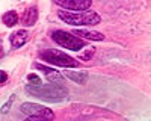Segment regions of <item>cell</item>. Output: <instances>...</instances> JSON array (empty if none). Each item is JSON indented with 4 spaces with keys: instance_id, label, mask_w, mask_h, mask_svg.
Masks as SVG:
<instances>
[{
    "instance_id": "12",
    "label": "cell",
    "mask_w": 151,
    "mask_h": 121,
    "mask_svg": "<svg viewBox=\"0 0 151 121\" xmlns=\"http://www.w3.org/2000/svg\"><path fill=\"white\" fill-rule=\"evenodd\" d=\"M27 79H29V85H30V86H38V85H41V80H40V77H38V76H35V74H30Z\"/></svg>"
},
{
    "instance_id": "10",
    "label": "cell",
    "mask_w": 151,
    "mask_h": 121,
    "mask_svg": "<svg viewBox=\"0 0 151 121\" xmlns=\"http://www.w3.org/2000/svg\"><path fill=\"white\" fill-rule=\"evenodd\" d=\"M65 74H67V77H70L71 80L77 82V83H85L86 79H88V73H85V71H80V73L68 71V73H65Z\"/></svg>"
},
{
    "instance_id": "8",
    "label": "cell",
    "mask_w": 151,
    "mask_h": 121,
    "mask_svg": "<svg viewBox=\"0 0 151 121\" xmlns=\"http://www.w3.org/2000/svg\"><path fill=\"white\" fill-rule=\"evenodd\" d=\"M74 35L76 36H82V38H85L88 41H101L104 38L103 33L95 32V30H86V29H77V30H74Z\"/></svg>"
},
{
    "instance_id": "7",
    "label": "cell",
    "mask_w": 151,
    "mask_h": 121,
    "mask_svg": "<svg viewBox=\"0 0 151 121\" xmlns=\"http://www.w3.org/2000/svg\"><path fill=\"white\" fill-rule=\"evenodd\" d=\"M27 40H29V32L24 29H20L11 35V45L14 48H20L27 42Z\"/></svg>"
},
{
    "instance_id": "6",
    "label": "cell",
    "mask_w": 151,
    "mask_h": 121,
    "mask_svg": "<svg viewBox=\"0 0 151 121\" xmlns=\"http://www.w3.org/2000/svg\"><path fill=\"white\" fill-rule=\"evenodd\" d=\"M55 5L64 8V11H74V12H83L91 8V0H55Z\"/></svg>"
},
{
    "instance_id": "5",
    "label": "cell",
    "mask_w": 151,
    "mask_h": 121,
    "mask_svg": "<svg viewBox=\"0 0 151 121\" xmlns=\"http://www.w3.org/2000/svg\"><path fill=\"white\" fill-rule=\"evenodd\" d=\"M21 112L26 114L27 117H36V118H44L47 121H52L55 118V114L52 109H48L42 104H36V103H32V102H27V103H23L21 104Z\"/></svg>"
},
{
    "instance_id": "4",
    "label": "cell",
    "mask_w": 151,
    "mask_h": 121,
    "mask_svg": "<svg viewBox=\"0 0 151 121\" xmlns=\"http://www.w3.org/2000/svg\"><path fill=\"white\" fill-rule=\"evenodd\" d=\"M52 40L60 47L68 48V50H73V52H79L80 48L85 47V41L82 38L65 30H55L52 33Z\"/></svg>"
},
{
    "instance_id": "14",
    "label": "cell",
    "mask_w": 151,
    "mask_h": 121,
    "mask_svg": "<svg viewBox=\"0 0 151 121\" xmlns=\"http://www.w3.org/2000/svg\"><path fill=\"white\" fill-rule=\"evenodd\" d=\"M6 80H8V74H6V71L0 70V83H3V82H6Z\"/></svg>"
},
{
    "instance_id": "3",
    "label": "cell",
    "mask_w": 151,
    "mask_h": 121,
    "mask_svg": "<svg viewBox=\"0 0 151 121\" xmlns=\"http://www.w3.org/2000/svg\"><path fill=\"white\" fill-rule=\"evenodd\" d=\"M40 58H41L42 60H45L47 64L58 65V67L73 68V67H77V65H79V62H77L74 58L68 56L67 53L60 52V50H52V48H47V50L41 52Z\"/></svg>"
},
{
    "instance_id": "9",
    "label": "cell",
    "mask_w": 151,
    "mask_h": 121,
    "mask_svg": "<svg viewBox=\"0 0 151 121\" xmlns=\"http://www.w3.org/2000/svg\"><path fill=\"white\" fill-rule=\"evenodd\" d=\"M36 18H38V12H36V8L32 6L29 9H26V12H24V15L21 18V23L24 24V26H33V24L36 23Z\"/></svg>"
},
{
    "instance_id": "15",
    "label": "cell",
    "mask_w": 151,
    "mask_h": 121,
    "mask_svg": "<svg viewBox=\"0 0 151 121\" xmlns=\"http://www.w3.org/2000/svg\"><path fill=\"white\" fill-rule=\"evenodd\" d=\"M27 120H29V121H47V120H44V118H36V117H27Z\"/></svg>"
},
{
    "instance_id": "2",
    "label": "cell",
    "mask_w": 151,
    "mask_h": 121,
    "mask_svg": "<svg viewBox=\"0 0 151 121\" xmlns=\"http://www.w3.org/2000/svg\"><path fill=\"white\" fill-rule=\"evenodd\" d=\"M58 15L60 20H64V23L70 24V26H95V24L101 21V17L94 11L74 12V11L60 9L58 12Z\"/></svg>"
},
{
    "instance_id": "13",
    "label": "cell",
    "mask_w": 151,
    "mask_h": 121,
    "mask_svg": "<svg viewBox=\"0 0 151 121\" xmlns=\"http://www.w3.org/2000/svg\"><path fill=\"white\" fill-rule=\"evenodd\" d=\"M12 97H14V95H12ZM12 97H11V99L8 100V103H6L5 106H2V114H6V112L9 111V109H8V107H9V106H11V103H12Z\"/></svg>"
},
{
    "instance_id": "11",
    "label": "cell",
    "mask_w": 151,
    "mask_h": 121,
    "mask_svg": "<svg viewBox=\"0 0 151 121\" xmlns=\"http://www.w3.org/2000/svg\"><path fill=\"white\" fill-rule=\"evenodd\" d=\"M17 21H18V15H17V12H14V11H8L6 14L3 15V23L6 24L8 27L15 26Z\"/></svg>"
},
{
    "instance_id": "1",
    "label": "cell",
    "mask_w": 151,
    "mask_h": 121,
    "mask_svg": "<svg viewBox=\"0 0 151 121\" xmlns=\"http://www.w3.org/2000/svg\"><path fill=\"white\" fill-rule=\"evenodd\" d=\"M27 92L33 97L42 99L47 102H62L68 97V89L60 83H47V85H38V86H26Z\"/></svg>"
}]
</instances>
